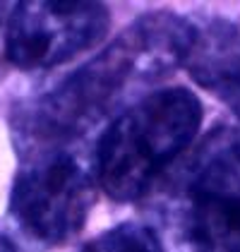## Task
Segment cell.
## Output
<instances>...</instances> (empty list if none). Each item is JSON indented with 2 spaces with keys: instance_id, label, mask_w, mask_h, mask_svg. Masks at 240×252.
Listing matches in <instances>:
<instances>
[{
  "instance_id": "obj_1",
  "label": "cell",
  "mask_w": 240,
  "mask_h": 252,
  "mask_svg": "<svg viewBox=\"0 0 240 252\" xmlns=\"http://www.w3.org/2000/svg\"><path fill=\"white\" fill-rule=\"evenodd\" d=\"M195 22L176 12H147L99 56L10 111L17 156L62 152L87 137L135 84L182 67Z\"/></svg>"
},
{
  "instance_id": "obj_2",
  "label": "cell",
  "mask_w": 240,
  "mask_h": 252,
  "mask_svg": "<svg viewBox=\"0 0 240 252\" xmlns=\"http://www.w3.org/2000/svg\"><path fill=\"white\" fill-rule=\"evenodd\" d=\"M200 98L185 87H166L137 98L101 132L91 173L113 202H137L151 192L190 149L202 125Z\"/></svg>"
},
{
  "instance_id": "obj_3",
  "label": "cell",
  "mask_w": 240,
  "mask_h": 252,
  "mask_svg": "<svg viewBox=\"0 0 240 252\" xmlns=\"http://www.w3.org/2000/svg\"><path fill=\"white\" fill-rule=\"evenodd\" d=\"M173 183L180 231L195 252H240V127L202 139Z\"/></svg>"
},
{
  "instance_id": "obj_4",
  "label": "cell",
  "mask_w": 240,
  "mask_h": 252,
  "mask_svg": "<svg viewBox=\"0 0 240 252\" xmlns=\"http://www.w3.org/2000/svg\"><path fill=\"white\" fill-rule=\"evenodd\" d=\"M96 202L91 168L70 149L20 158L7 212L31 240L56 248L84 228Z\"/></svg>"
},
{
  "instance_id": "obj_5",
  "label": "cell",
  "mask_w": 240,
  "mask_h": 252,
  "mask_svg": "<svg viewBox=\"0 0 240 252\" xmlns=\"http://www.w3.org/2000/svg\"><path fill=\"white\" fill-rule=\"evenodd\" d=\"M111 24L101 2H17L5 22V58L20 70H46L96 46Z\"/></svg>"
},
{
  "instance_id": "obj_6",
  "label": "cell",
  "mask_w": 240,
  "mask_h": 252,
  "mask_svg": "<svg viewBox=\"0 0 240 252\" xmlns=\"http://www.w3.org/2000/svg\"><path fill=\"white\" fill-rule=\"evenodd\" d=\"M182 67L240 118V27L228 20L197 24Z\"/></svg>"
},
{
  "instance_id": "obj_7",
  "label": "cell",
  "mask_w": 240,
  "mask_h": 252,
  "mask_svg": "<svg viewBox=\"0 0 240 252\" xmlns=\"http://www.w3.org/2000/svg\"><path fill=\"white\" fill-rule=\"evenodd\" d=\"M80 252H163V245L149 226L130 221L101 233Z\"/></svg>"
},
{
  "instance_id": "obj_8",
  "label": "cell",
  "mask_w": 240,
  "mask_h": 252,
  "mask_svg": "<svg viewBox=\"0 0 240 252\" xmlns=\"http://www.w3.org/2000/svg\"><path fill=\"white\" fill-rule=\"evenodd\" d=\"M0 252H15V243L5 235H0Z\"/></svg>"
},
{
  "instance_id": "obj_9",
  "label": "cell",
  "mask_w": 240,
  "mask_h": 252,
  "mask_svg": "<svg viewBox=\"0 0 240 252\" xmlns=\"http://www.w3.org/2000/svg\"><path fill=\"white\" fill-rule=\"evenodd\" d=\"M5 12H7V10H5V5L0 2V20H2V15H5Z\"/></svg>"
}]
</instances>
